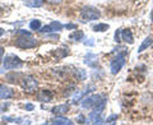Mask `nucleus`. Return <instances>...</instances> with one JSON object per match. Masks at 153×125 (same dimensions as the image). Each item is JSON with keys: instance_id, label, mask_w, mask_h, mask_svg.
<instances>
[{"instance_id": "nucleus-1", "label": "nucleus", "mask_w": 153, "mask_h": 125, "mask_svg": "<svg viewBox=\"0 0 153 125\" xmlns=\"http://www.w3.org/2000/svg\"><path fill=\"white\" fill-rule=\"evenodd\" d=\"M16 46L19 49L27 50V49H33L37 46V41L32 37V35L27 31H21V36L17 37L16 40Z\"/></svg>"}, {"instance_id": "nucleus-2", "label": "nucleus", "mask_w": 153, "mask_h": 125, "mask_svg": "<svg viewBox=\"0 0 153 125\" xmlns=\"http://www.w3.org/2000/svg\"><path fill=\"white\" fill-rule=\"evenodd\" d=\"M3 66L5 70H14V69H19L23 66V61L19 59L18 56L9 54L4 57L3 60Z\"/></svg>"}, {"instance_id": "nucleus-3", "label": "nucleus", "mask_w": 153, "mask_h": 125, "mask_svg": "<svg viewBox=\"0 0 153 125\" xmlns=\"http://www.w3.org/2000/svg\"><path fill=\"white\" fill-rule=\"evenodd\" d=\"M101 17V12L97 8L93 7H84L80 10V18L83 22H91V21H96Z\"/></svg>"}, {"instance_id": "nucleus-4", "label": "nucleus", "mask_w": 153, "mask_h": 125, "mask_svg": "<svg viewBox=\"0 0 153 125\" xmlns=\"http://www.w3.org/2000/svg\"><path fill=\"white\" fill-rule=\"evenodd\" d=\"M21 86L27 93H33L37 89L38 83L32 75H26L21 79Z\"/></svg>"}, {"instance_id": "nucleus-5", "label": "nucleus", "mask_w": 153, "mask_h": 125, "mask_svg": "<svg viewBox=\"0 0 153 125\" xmlns=\"http://www.w3.org/2000/svg\"><path fill=\"white\" fill-rule=\"evenodd\" d=\"M102 100L103 97L101 94H92V96H88V97L83 98L80 105H82L83 109H94Z\"/></svg>"}, {"instance_id": "nucleus-6", "label": "nucleus", "mask_w": 153, "mask_h": 125, "mask_svg": "<svg viewBox=\"0 0 153 125\" xmlns=\"http://www.w3.org/2000/svg\"><path fill=\"white\" fill-rule=\"evenodd\" d=\"M125 65V55L124 54H119L116 57H114L110 64V69H111L112 74H117L119 71L123 69V66Z\"/></svg>"}, {"instance_id": "nucleus-7", "label": "nucleus", "mask_w": 153, "mask_h": 125, "mask_svg": "<svg viewBox=\"0 0 153 125\" xmlns=\"http://www.w3.org/2000/svg\"><path fill=\"white\" fill-rule=\"evenodd\" d=\"M63 25H61L60 22H52L50 23V25H47L45 27H41L40 30H38V32H41V33H49V32H60L61 30H63Z\"/></svg>"}, {"instance_id": "nucleus-8", "label": "nucleus", "mask_w": 153, "mask_h": 125, "mask_svg": "<svg viewBox=\"0 0 153 125\" xmlns=\"http://www.w3.org/2000/svg\"><path fill=\"white\" fill-rule=\"evenodd\" d=\"M52 98H54V93L49 89H42L37 94V100L40 102H51Z\"/></svg>"}, {"instance_id": "nucleus-9", "label": "nucleus", "mask_w": 153, "mask_h": 125, "mask_svg": "<svg viewBox=\"0 0 153 125\" xmlns=\"http://www.w3.org/2000/svg\"><path fill=\"white\" fill-rule=\"evenodd\" d=\"M14 96L12 88H9L5 84H0V100H9Z\"/></svg>"}, {"instance_id": "nucleus-10", "label": "nucleus", "mask_w": 153, "mask_h": 125, "mask_svg": "<svg viewBox=\"0 0 153 125\" xmlns=\"http://www.w3.org/2000/svg\"><path fill=\"white\" fill-rule=\"evenodd\" d=\"M50 124H56V125H71L73 121L66 118H63V115H56L55 119H52Z\"/></svg>"}, {"instance_id": "nucleus-11", "label": "nucleus", "mask_w": 153, "mask_h": 125, "mask_svg": "<svg viewBox=\"0 0 153 125\" xmlns=\"http://www.w3.org/2000/svg\"><path fill=\"white\" fill-rule=\"evenodd\" d=\"M51 112L55 114V115H65L66 112H69V105H65V103L57 105V106L52 107Z\"/></svg>"}, {"instance_id": "nucleus-12", "label": "nucleus", "mask_w": 153, "mask_h": 125, "mask_svg": "<svg viewBox=\"0 0 153 125\" xmlns=\"http://www.w3.org/2000/svg\"><path fill=\"white\" fill-rule=\"evenodd\" d=\"M84 62L87 64L88 66H91V68H94L96 65H97V62H98V57L97 55H94V54H87V56L84 57Z\"/></svg>"}, {"instance_id": "nucleus-13", "label": "nucleus", "mask_w": 153, "mask_h": 125, "mask_svg": "<svg viewBox=\"0 0 153 125\" xmlns=\"http://www.w3.org/2000/svg\"><path fill=\"white\" fill-rule=\"evenodd\" d=\"M121 40H124L126 44H134V36L130 30H123L121 31Z\"/></svg>"}, {"instance_id": "nucleus-14", "label": "nucleus", "mask_w": 153, "mask_h": 125, "mask_svg": "<svg viewBox=\"0 0 153 125\" xmlns=\"http://www.w3.org/2000/svg\"><path fill=\"white\" fill-rule=\"evenodd\" d=\"M152 44H153V38H152L151 36L146 37V38H144V41L142 42V45L139 46V49H138V52H143L144 50H147Z\"/></svg>"}, {"instance_id": "nucleus-15", "label": "nucleus", "mask_w": 153, "mask_h": 125, "mask_svg": "<svg viewBox=\"0 0 153 125\" xmlns=\"http://www.w3.org/2000/svg\"><path fill=\"white\" fill-rule=\"evenodd\" d=\"M45 0H26L25 4L26 7H30V8H40L44 5Z\"/></svg>"}, {"instance_id": "nucleus-16", "label": "nucleus", "mask_w": 153, "mask_h": 125, "mask_svg": "<svg viewBox=\"0 0 153 125\" xmlns=\"http://www.w3.org/2000/svg\"><path fill=\"white\" fill-rule=\"evenodd\" d=\"M69 37H70V40L76 41V42H80L82 40H84V33L82 31H79V30H75Z\"/></svg>"}, {"instance_id": "nucleus-17", "label": "nucleus", "mask_w": 153, "mask_h": 125, "mask_svg": "<svg viewBox=\"0 0 153 125\" xmlns=\"http://www.w3.org/2000/svg\"><path fill=\"white\" fill-rule=\"evenodd\" d=\"M108 30V25H106V23H98V25L93 26V31L94 32H105Z\"/></svg>"}, {"instance_id": "nucleus-18", "label": "nucleus", "mask_w": 153, "mask_h": 125, "mask_svg": "<svg viewBox=\"0 0 153 125\" xmlns=\"http://www.w3.org/2000/svg\"><path fill=\"white\" fill-rule=\"evenodd\" d=\"M74 75H75V78L78 79V80H84L85 77H87V73H85L83 69H75Z\"/></svg>"}, {"instance_id": "nucleus-19", "label": "nucleus", "mask_w": 153, "mask_h": 125, "mask_svg": "<svg viewBox=\"0 0 153 125\" xmlns=\"http://www.w3.org/2000/svg\"><path fill=\"white\" fill-rule=\"evenodd\" d=\"M30 28L33 31H38L41 28V22L38 19H33V21L30 23Z\"/></svg>"}, {"instance_id": "nucleus-20", "label": "nucleus", "mask_w": 153, "mask_h": 125, "mask_svg": "<svg viewBox=\"0 0 153 125\" xmlns=\"http://www.w3.org/2000/svg\"><path fill=\"white\" fill-rule=\"evenodd\" d=\"M115 41L116 42L121 41V30H117L116 32H115Z\"/></svg>"}, {"instance_id": "nucleus-21", "label": "nucleus", "mask_w": 153, "mask_h": 125, "mask_svg": "<svg viewBox=\"0 0 153 125\" xmlns=\"http://www.w3.org/2000/svg\"><path fill=\"white\" fill-rule=\"evenodd\" d=\"M46 1H49L50 4H60V3H63L64 0H46Z\"/></svg>"}, {"instance_id": "nucleus-22", "label": "nucleus", "mask_w": 153, "mask_h": 125, "mask_svg": "<svg viewBox=\"0 0 153 125\" xmlns=\"http://www.w3.org/2000/svg\"><path fill=\"white\" fill-rule=\"evenodd\" d=\"M116 118H117L116 115H112V116H111V118H108V119H107V120H106V121H105V123H108V124H110V123H114L112 120H114V119H116Z\"/></svg>"}, {"instance_id": "nucleus-23", "label": "nucleus", "mask_w": 153, "mask_h": 125, "mask_svg": "<svg viewBox=\"0 0 153 125\" xmlns=\"http://www.w3.org/2000/svg\"><path fill=\"white\" fill-rule=\"evenodd\" d=\"M26 110H27V111H32V110H33V105L27 103V105H26Z\"/></svg>"}, {"instance_id": "nucleus-24", "label": "nucleus", "mask_w": 153, "mask_h": 125, "mask_svg": "<svg viewBox=\"0 0 153 125\" xmlns=\"http://www.w3.org/2000/svg\"><path fill=\"white\" fill-rule=\"evenodd\" d=\"M65 28H71V30H76V26H75V25H66Z\"/></svg>"}, {"instance_id": "nucleus-25", "label": "nucleus", "mask_w": 153, "mask_h": 125, "mask_svg": "<svg viewBox=\"0 0 153 125\" xmlns=\"http://www.w3.org/2000/svg\"><path fill=\"white\" fill-rule=\"evenodd\" d=\"M3 54H4V49H3V47H1V46H0V57H1V56H3Z\"/></svg>"}, {"instance_id": "nucleus-26", "label": "nucleus", "mask_w": 153, "mask_h": 125, "mask_svg": "<svg viewBox=\"0 0 153 125\" xmlns=\"http://www.w3.org/2000/svg\"><path fill=\"white\" fill-rule=\"evenodd\" d=\"M4 35V30H3V28H0V36H3Z\"/></svg>"}, {"instance_id": "nucleus-27", "label": "nucleus", "mask_w": 153, "mask_h": 125, "mask_svg": "<svg viewBox=\"0 0 153 125\" xmlns=\"http://www.w3.org/2000/svg\"><path fill=\"white\" fill-rule=\"evenodd\" d=\"M151 19H152V22H153V12H152V14H151Z\"/></svg>"}]
</instances>
